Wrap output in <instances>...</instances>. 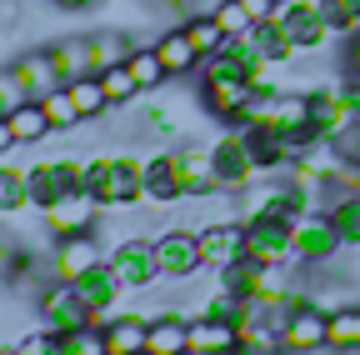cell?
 Here are the masks:
<instances>
[{
    "instance_id": "cell-46",
    "label": "cell",
    "mask_w": 360,
    "mask_h": 355,
    "mask_svg": "<svg viewBox=\"0 0 360 355\" xmlns=\"http://www.w3.org/2000/svg\"><path fill=\"white\" fill-rule=\"evenodd\" d=\"M0 355H20V345H0Z\"/></svg>"
},
{
    "instance_id": "cell-23",
    "label": "cell",
    "mask_w": 360,
    "mask_h": 355,
    "mask_svg": "<svg viewBox=\"0 0 360 355\" xmlns=\"http://www.w3.org/2000/svg\"><path fill=\"white\" fill-rule=\"evenodd\" d=\"M155 51H160V65H165V80H180V75H191L200 65V51L191 46V35L186 30H165L155 40Z\"/></svg>"
},
{
    "instance_id": "cell-6",
    "label": "cell",
    "mask_w": 360,
    "mask_h": 355,
    "mask_svg": "<svg viewBox=\"0 0 360 355\" xmlns=\"http://www.w3.org/2000/svg\"><path fill=\"white\" fill-rule=\"evenodd\" d=\"M245 255L260 265H290L295 260V220H285V215L245 220Z\"/></svg>"
},
{
    "instance_id": "cell-7",
    "label": "cell",
    "mask_w": 360,
    "mask_h": 355,
    "mask_svg": "<svg viewBox=\"0 0 360 355\" xmlns=\"http://www.w3.org/2000/svg\"><path fill=\"white\" fill-rule=\"evenodd\" d=\"M40 325H45V330H56V335H70V330L96 325V310L80 300V290H75V285L56 280L51 290L40 295Z\"/></svg>"
},
{
    "instance_id": "cell-30",
    "label": "cell",
    "mask_w": 360,
    "mask_h": 355,
    "mask_svg": "<svg viewBox=\"0 0 360 355\" xmlns=\"http://www.w3.org/2000/svg\"><path fill=\"white\" fill-rule=\"evenodd\" d=\"M90 56H96V75H101L110 65H125L135 56V46H130V35H120V30H101V35H90Z\"/></svg>"
},
{
    "instance_id": "cell-26",
    "label": "cell",
    "mask_w": 360,
    "mask_h": 355,
    "mask_svg": "<svg viewBox=\"0 0 360 355\" xmlns=\"http://www.w3.org/2000/svg\"><path fill=\"white\" fill-rule=\"evenodd\" d=\"M255 310H260V305H255L250 295H240V290H225V285H220V290H215V295L200 305V316H215V321H225V325H245V321L255 316Z\"/></svg>"
},
{
    "instance_id": "cell-36",
    "label": "cell",
    "mask_w": 360,
    "mask_h": 355,
    "mask_svg": "<svg viewBox=\"0 0 360 355\" xmlns=\"http://www.w3.org/2000/svg\"><path fill=\"white\" fill-rule=\"evenodd\" d=\"M30 205V191H25V170H11L0 165V215H15Z\"/></svg>"
},
{
    "instance_id": "cell-11",
    "label": "cell",
    "mask_w": 360,
    "mask_h": 355,
    "mask_svg": "<svg viewBox=\"0 0 360 355\" xmlns=\"http://www.w3.org/2000/svg\"><path fill=\"white\" fill-rule=\"evenodd\" d=\"M200 101H205V110L220 125H240L245 110H250V101H255V85L250 80H236V75H205Z\"/></svg>"
},
{
    "instance_id": "cell-27",
    "label": "cell",
    "mask_w": 360,
    "mask_h": 355,
    "mask_svg": "<svg viewBox=\"0 0 360 355\" xmlns=\"http://www.w3.org/2000/svg\"><path fill=\"white\" fill-rule=\"evenodd\" d=\"M180 30H186V35H191V46L200 51V65H205L210 56H220V51H225V40H231V35L220 30V20H215L210 11H195V15H191L186 25H180Z\"/></svg>"
},
{
    "instance_id": "cell-35",
    "label": "cell",
    "mask_w": 360,
    "mask_h": 355,
    "mask_svg": "<svg viewBox=\"0 0 360 355\" xmlns=\"http://www.w3.org/2000/svg\"><path fill=\"white\" fill-rule=\"evenodd\" d=\"M40 105H45V115H51L56 130H80V125H85L80 110H75V101H70V85H60V91H51V96H40Z\"/></svg>"
},
{
    "instance_id": "cell-19",
    "label": "cell",
    "mask_w": 360,
    "mask_h": 355,
    "mask_svg": "<svg viewBox=\"0 0 360 355\" xmlns=\"http://www.w3.org/2000/svg\"><path fill=\"white\" fill-rule=\"evenodd\" d=\"M15 75H20V85L30 91V101H40V96H51V91H60V65H56V56L51 51H30V56H20L15 65H11Z\"/></svg>"
},
{
    "instance_id": "cell-42",
    "label": "cell",
    "mask_w": 360,
    "mask_h": 355,
    "mask_svg": "<svg viewBox=\"0 0 360 355\" xmlns=\"http://www.w3.org/2000/svg\"><path fill=\"white\" fill-rule=\"evenodd\" d=\"M240 6H245V11L255 15V25H260V20H276V15H281V0H240Z\"/></svg>"
},
{
    "instance_id": "cell-15",
    "label": "cell",
    "mask_w": 360,
    "mask_h": 355,
    "mask_svg": "<svg viewBox=\"0 0 360 355\" xmlns=\"http://www.w3.org/2000/svg\"><path fill=\"white\" fill-rule=\"evenodd\" d=\"M75 290H80V300L90 305V310H96V330L115 316V305H120V295H130L125 290V280L115 276V265L110 260H101V265H90V271L75 280Z\"/></svg>"
},
{
    "instance_id": "cell-38",
    "label": "cell",
    "mask_w": 360,
    "mask_h": 355,
    "mask_svg": "<svg viewBox=\"0 0 360 355\" xmlns=\"http://www.w3.org/2000/svg\"><path fill=\"white\" fill-rule=\"evenodd\" d=\"M215 20H220V30L231 35V40H240V35H250V25H255V15L240 6V0H220V6L210 11Z\"/></svg>"
},
{
    "instance_id": "cell-21",
    "label": "cell",
    "mask_w": 360,
    "mask_h": 355,
    "mask_svg": "<svg viewBox=\"0 0 360 355\" xmlns=\"http://www.w3.org/2000/svg\"><path fill=\"white\" fill-rule=\"evenodd\" d=\"M240 345V325H225L215 316H195L191 321V355H225Z\"/></svg>"
},
{
    "instance_id": "cell-40",
    "label": "cell",
    "mask_w": 360,
    "mask_h": 355,
    "mask_svg": "<svg viewBox=\"0 0 360 355\" xmlns=\"http://www.w3.org/2000/svg\"><path fill=\"white\" fill-rule=\"evenodd\" d=\"M20 355H70V350H65V335H56V330L40 325L35 335L20 340Z\"/></svg>"
},
{
    "instance_id": "cell-18",
    "label": "cell",
    "mask_w": 360,
    "mask_h": 355,
    "mask_svg": "<svg viewBox=\"0 0 360 355\" xmlns=\"http://www.w3.org/2000/svg\"><path fill=\"white\" fill-rule=\"evenodd\" d=\"M146 335H150V316H125V310L101 325L105 355H146Z\"/></svg>"
},
{
    "instance_id": "cell-10",
    "label": "cell",
    "mask_w": 360,
    "mask_h": 355,
    "mask_svg": "<svg viewBox=\"0 0 360 355\" xmlns=\"http://www.w3.org/2000/svg\"><path fill=\"white\" fill-rule=\"evenodd\" d=\"M310 120H315V130H321L326 141H345L360 125V110L345 96V85H326V91H310Z\"/></svg>"
},
{
    "instance_id": "cell-5",
    "label": "cell",
    "mask_w": 360,
    "mask_h": 355,
    "mask_svg": "<svg viewBox=\"0 0 360 355\" xmlns=\"http://www.w3.org/2000/svg\"><path fill=\"white\" fill-rule=\"evenodd\" d=\"M25 191H30L35 210H51L60 195L85 191V160H40V165H25Z\"/></svg>"
},
{
    "instance_id": "cell-37",
    "label": "cell",
    "mask_w": 360,
    "mask_h": 355,
    "mask_svg": "<svg viewBox=\"0 0 360 355\" xmlns=\"http://www.w3.org/2000/svg\"><path fill=\"white\" fill-rule=\"evenodd\" d=\"M101 85H105L110 105H125V101L141 96V80L130 75V65H110V70H101Z\"/></svg>"
},
{
    "instance_id": "cell-24",
    "label": "cell",
    "mask_w": 360,
    "mask_h": 355,
    "mask_svg": "<svg viewBox=\"0 0 360 355\" xmlns=\"http://www.w3.org/2000/svg\"><path fill=\"white\" fill-rule=\"evenodd\" d=\"M6 120H11V130H15V141H20V146H40L45 136H56V125H51V115H45L40 101H20Z\"/></svg>"
},
{
    "instance_id": "cell-41",
    "label": "cell",
    "mask_w": 360,
    "mask_h": 355,
    "mask_svg": "<svg viewBox=\"0 0 360 355\" xmlns=\"http://www.w3.org/2000/svg\"><path fill=\"white\" fill-rule=\"evenodd\" d=\"M20 101H30V91L20 85V75L15 70H0V115H11Z\"/></svg>"
},
{
    "instance_id": "cell-8",
    "label": "cell",
    "mask_w": 360,
    "mask_h": 355,
    "mask_svg": "<svg viewBox=\"0 0 360 355\" xmlns=\"http://www.w3.org/2000/svg\"><path fill=\"white\" fill-rule=\"evenodd\" d=\"M101 210H105V205L90 195V191H70V195H60L51 210H40V220H45V231H51L56 240H65V235H85V231H96Z\"/></svg>"
},
{
    "instance_id": "cell-17",
    "label": "cell",
    "mask_w": 360,
    "mask_h": 355,
    "mask_svg": "<svg viewBox=\"0 0 360 355\" xmlns=\"http://www.w3.org/2000/svg\"><path fill=\"white\" fill-rule=\"evenodd\" d=\"M200 250H205V265L225 271V265H236L245 255V226L240 220H220V226H205L200 231Z\"/></svg>"
},
{
    "instance_id": "cell-28",
    "label": "cell",
    "mask_w": 360,
    "mask_h": 355,
    "mask_svg": "<svg viewBox=\"0 0 360 355\" xmlns=\"http://www.w3.org/2000/svg\"><path fill=\"white\" fill-rule=\"evenodd\" d=\"M326 345L340 350V355H360V305H340V310H330Z\"/></svg>"
},
{
    "instance_id": "cell-44",
    "label": "cell",
    "mask_w": 360,
    "mask_h": 355,
    "mask_svg": "<svg viewBox=\"0 0 360 355\" xmlns=\"http://www.w3.org/2000/svg\"><path fill=\"white\" fill-rule=\"evenodd\" d=\"M56 6H60V11H90L96 0H56Z\"/></svg>"
},
{
    "instance_id": "cell-45",
    "label": "cell",
    "mask_w": 360,
    "mask_h": 355,
    "mask_svg": "<svg viewBox=\"0 0 360 355\" xmlns=\"http://www.w3.org/2000/svg\"><path fill=\"white\" fill-rule=\"evenodd\" d=\"M350 70H360V30L350 35Z\"/></svg>"
},
{
    "instance_id": "cell-43",
    "label": "cell",
    "mask_w": 360,
    "mask_h": 355,
    "mask_svg": "<svg viewBox=\"0 0 360 355\" xmlns=\"http://www.w3.org/2000/svg\"><path fill=\"white\" fill-rule=\"evenodd\" d=\"M15 146H20V141H15V130H11V120L0 115V160H6V155H11Z\"/></svg>"
},
{
    "instance_id": "cell-3",
    "label": "cell",
    "mask_w": 360,
    "mask_h": 355,
    "mask_svg": "<svg viewBox=\"0 0 360 355\" xmlns=\"http://www.w3.org/2000/svg\"><path fill=\"white\" fill-rule=\"evenodd\" d=\"M281 30L290 35V46H295V56H305V51H321L326 40L335 35V25H330V15H326V0H281Z\"/></svg>"
},
{
    "instance_id": "cell-13",
    "label": "cell",
    "mask_w": 360,
    "mask_h": 355,
    "mask_svg": "<svg viewBox=\"0 0 360 355\" xmlns=\"http://www.w3.org/2000/svg\"><path fill=\"white\" fill-rule=\"evenodd\" d=\"M155 265H160L165 280H191L205 265L200 235L195 231H165V235H155Z\"/></svg>"
},
{
    "instance_id": "cell-4",
    "label": "cell",
    "mask_w": 360,
    "mask_h": 355,
    "mask_svg": "<svg viewBox=\"0 0 360 355\" xmlns=\"http://www.w3.org/2000/svg\"><path fill=\"white\" fill-rule=\"evenodd\" d=\"M210 155H215V170H220V191H245V186H255V181H265V170H260V160H255V150H250V141H245V125L240 130H225V136L210 146Z\"/></svg>"
},
{
    "instance_id": "cell-12",
    "label": "cell",
    "mask_w": 360,
    "mask_h": 355,
    "mask_svg": "<svg viewBox=\"0 0 360 355\" xmlns=\"http://www.w3.org/2000/svg\"><path fill=\"white\" fill-rule=\"evenodd\" d=\"M105 260L115 265V276L125 280V290H130V295H135V290H146L150 280H160V265H155V240H141V235L115 240Z\"/></svg>"
},
{
    "instance_id": "cell-33",
    "label": "cell",
    "mask_w": 360,
    "mask_h": 355,
    "mask_svg": "<svg viewBox=\"0 0 360 355\" xmlns=\"http://www.w3.org/2000/svg\"><path fill=\"white\" fill-rule=\"evenodd\" d=\"M220 285L225 290H240V295H260V285H265V265L260 260H250V255H240L236 265H225V271H220Z\"/></svg>"
},
{
    "instance_id": "cell-29",
    "label": "cell",
    "mask_w": 360,
    "mask_h": 355,
    "mask_svg": "<svg viewBox=\"0 0 360 355\" xmlns=\"http://www.w3.org/2000/svg\"><path fill=\"white\" fill-rule=\"evenodd\" d=\"M56 65H60V80H80V75H96V56H90V35L85 40H60V46L51 51Z\"/></svg>"
},
{
    "instance_id": "cell-39",
    "label": "cell",
    "mask_w": 360,
    "mask_h": 355,
    "mask_svg": "<svg viewBox=\"0 0 360 355\" xmlns=\"http://www.w3.org/2000/svg\"><path fill=\"white\" fill-rule=\"evenodd\" d=\"M326 15H330V25H335V35H355L360 30V0H326Z\"/></svg>"
},
{
    "instance_id": "cell-32",
    "label": "cell",
    "mask_w": 360,
    "mask_h": 355,
    "mask_svg": "<svg viewBox=\"0 0 360 355\" xmlns=\"http://www.w3.org/2000/svg\"><path fill=\"white\" fill-rule=\"evenodd\" d=\"M70 101H75L80 120H96V115H105V110H110V96H105L101 75H80V80H70Z\"/></svg>"
},
{
    "instance_id": "cell-22",
    "label": "cell",
    "mask_w": 360,
    "mask_h": 355,
    "mask_svg": "<svg viewBox=\"0 0 360 355\" xmlns=\"http://www.w3.org/2000/svg\"><path fill=\"white\" fill-rule=\"evenodd\" d=\"M146 200H150V205L186 200V191H180V170H175V155H150V160H146Z\"/></svg>"
},
{
    "instance_id": "cell-34",
    "label": "cell",
    "mask_w": 360,
    "mask_h": 355,
    "mask_svg": "<svg viewBox=\"0 0 360 355\" xmlns=\"http://www.w3.org/2000/svg\"><path fill=\"white\" fill-rule=\"evenodd\" d=\"M125 65H130L135 80H141V91H160L165 65H160V51H155V46H135V56H130Z\"/></svg>"
},
{
    "instance_id": "cell-31",
    "label": "cell",
    "mask_w": 360,
    "mask_h": 355,
    "mask_svg": "<svg viewBox=\"0 0 360 355\" xmlns=\"http://www.w3.org/2000/svg\"><path fill=\"white\" fill-rule=\"evenodd\" d=\"M326 215L335 220V235H340V245L350 250H360V195H335L330 205H326Z\"/></svg>"
},
{
    "instance_id": "cell-20",
    "label": "cell",
    "mask_w": 360,
    "mask_h": 355,
    "mask_svg": "<svg viewBox=\"0 0 360 355\" xmlns=\"http://www.w3.org/2000/svg\"><path fill=\"white\" fill-rule=\"evenodd\" d=\"M146 355H191V321L186 316H150Z\"/></svg>"
},
{
    "instance_id": "cell-2",
    "label": "cell",
    "mask_w": 360,
    "mask_h": 355,
    "mask_svg": "<svg viewBox=\"0 0 360 355\" xmlns=\"http://www.w3.org/2000/svg\"><path fill=\"white\" fill-rule=\"evenodd\" d=\"M326 330H330V310H321V300H310L300 290L285 305V316H281V350L285 355H295V350H330Z\"/></svg>"
},
{
    "instance_id": "cell-9",
    "label": "cell",
    "mask_w": 360,
    "mask_h": 355,
    "mask_svg": "<svg viewBox=\"0 0 360 355\" xmlns=\"http://www.w3.org/2000/svg\"><path fill=\"white\" fill-rule=\"evenodd\" d=\"M345 245H340V235H335V220L326 215V210H305L300 220H295V260L300 265H326V260H335Z\"/></svg>"
},
{
    "instance_id": "cell-25",
    "label": "cell",
    "mask_w": 360,
    "mask_h": 355,
    "mask_svg": "<svg viewBox=\"0 0 360 355\" xmlns=\"http://www.w3.org/2000/svg\"><path fill=\"white\" fill-rule=\"evenodd\" d=\"M250 46H255V56L265 60V65H285L290 56H295V46H290V35L281 30V20H260V25H250Z\"/></svg>"
},
{
    "instance_id": "cell-1",
    "label": "cell",
    "mask_w": 360,
    "mask_h": 355,
    "mask_svg": "<svg viewBox=\"0 0 360 355\" xmlns=\"http://www.w3.org/2000/svg\"><path fill=\"white\" fill-rule=\"evenodd\" d=\"M85 191L96 195L105 210L146 200V160H135V155H96V160H85Z\"/></svg>"
},
{
    "instance_id": "cell-16",
    "label": "cell",
    "mask_w": 360,
    "mask_h": 355,
    "mask_svg": "<svg viewBox=\"0 0 360 355\" xmlns=\"http://www.w3.org/2000/svg\"><path fill=\"white\" fill-rule=\"evenodd\" d=\"M175 170H180V191H186V200H200V195L220 191V170H215L210 146H180L175 150Z\"/></svg>"
},
{
    "instance_id": "cell-14",
    "label": "cell",
    "mask_w": 360,
    "mask_h": 355,
    "mask_svg": "<svg viewBox=\"0 0 360 355\" xmlns=\"http://www.w3.org/2000/svg\"><path fill=\"white\" fill-rule=\"evenodd\" d=\"M110 250L96 240V231H85V235H65V240H56V250H51V276L56 280H65V285H75L90 265H101Z\"/></svg>"
}]
</instances>
